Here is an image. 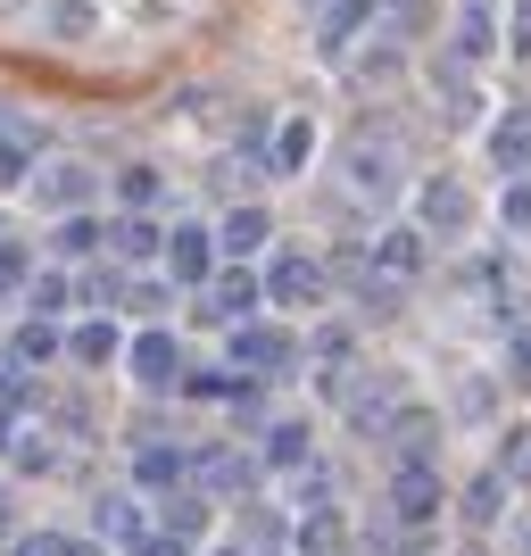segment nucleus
<instances>
[{
	"mask_svg": "<svg viewBox=\"0 0 531 556\" xmlns=\"http://www.w3.org/2000/svg\"><path fill=\"white\" fill-rule=\"evenodd\" d=\"M250 307H257V275L232 257V275H216L208 291H200V325H241Z\"/></svg>",
	"mask_w": 531,
	"mask_h": 556,
	"instance_id": "obj_5",
	"label": "nucleus"
},
{
	"mask_svg": "<svg viewBox=\"0 0 531 556\" xmlns=\"http://www.w3.org/2000/svg\"><path fill=\"white\" fill-rule=\"evenodd\" d=\"M134 482H141V490H184V482H191V448H166V441H159V448H141Z\"/></svg>",
	"mask_w": 531,
	"mask_h": 556,
	"instance_id": "obj_17",
	"label": "nucleus"
},
{
	"mask_svg": "<svg viewBox=\"0 0 531 556\" xmlns=\"http://www.w3.org/2000/svg\"><path fill=\"white\" fill-rule=\"evenodd\" d=\"M498 507H507V482H498V473L465 482V523H473V532H490V523H498Z\"/></svg>",
	"mask_w": 531,
	"mask_h": 556,
	"instance_id": "obj_22",
	"label": "nucleus"
},
{
	"mask_svg": "<svg viewBox=\"0 0 531 556\" xmlns=\"http://www.w3.org/2000/svg\"><path fill=\"white\" fill-rule=\"evenodd\" d=\"M50 357H59V332H50L42 316H34V325L17 332V366H50Z\"/></svg>",
	"mask_w": 531,
	"mask_h": 556,
	"instance_id": "obj_27",
	"label": "nucleus"
},
{
	"mask_svg": "<svg viewBox=\"0 0 531 556\" xmlns=\"http://www.w3.org/2000/svg\"><path fill=\"white\" fill-rule=\"evenodd\" d=\"M191 490H200V498H250L257 457L250 448H200V457H191Z\"/></svg>",
	"mask_w": 531,
	"mask_h": 556,
	"instance_id": "obj_2",
	"label": "nucleus"
},
{
	"mask_svg": "<svg viewBox=\"0 0 531 556\" xmlns=\"http://www.w3.org/2000/svg\"><path fill=\"white\" fill-rule=\"evenodd\" d=\"M59 349H67L75 366H109V357H116L125 341H116V325H100V316H92V325H75V332H67Z\"/></svg>",
	"mask_w": 531,
	"mask_h": 556,
	"instance_id": "obj_19",
	"label": "nucleus"
},
{
	"mask_svg": "<svg viewBox=\"0 0 531 556\" xmlns=\"http://www.w3.org/2000/svg\"><path fill=\"white\" fill-rule=\"evenodd\" d=\"M116 191H125L134 208H150V200H159V175H150V166H125V175H116Z\"/></svg>",
	"mask_w": 531,
	"mask_h": 556,
	"instance_id": "obj_33",
	"label": "nucleus"
},
{
	"mask_svg": "<svg viewBox=\"0 0 531 556\" xmlns=\"http://www.w3.org/2000/svg\"><path fill=\"white\" fill-rule=\"evenodd\" d=\"M25 175H34V134H17V125H9V134H0V191H17Z\"/></svg>",
	"mask_w": 531,
	"mask_h": 556,
	"instance_id": "obj_23",
	"label": "nucleus"
},
{
	"mask_svg": "<svg viewBox=\"0 0 531 556\" xmlns=\"http://www.w3.org/2000/svg\"><path fill=\"white\" fill-rule=\"evenodd\" d=\"M498 50V25H490V0H465L457 17V59H490Z\"/></svg>",
	"mask_w": 531,
	"mask_h": 556,
	"instance_id": "obj_20",
	"label": "nucleus"
},
{
	"mask_svg": "<svg viewBox=\"0 0 531 556\" xmlns=\"http://www.w3.org/2000/svg\"><path fill=\"white\" fill-rule=\"evenodd\" d=\"M366 17H374V0H316V50H324V59H341Z\"/></svg>",
	"mask_w": 531,
	"mask_h": 556,
	"instance_id": "obj_7",
	"label": "nucleus"
},
{
	"mask_svg": "<svg viewBox=\"0 0 531 556\" xmlns=\"http://www.w3.org/2000/svg\"><path fill=\"white\" fill-rule=\"evenodd\" d=\"M59 250H67V257L100 250V225H92V216H67V225H59Z\"/></svg>",
	"mask_w": 531,
	"mask_h": 556,
	"instance_id": "obj_32",
	"label": "nucleus"
},
{
	"mask_svg": "<svg viewBox=\"0 0 531 556\" xmlns=\"http://www.w3.org/2000/svg\"><path fill=\"white\" fill-rule=\"evenodd\" d=\"M125 357H134V374L150 382V391H166V382H184V349H175V332H141V341L125 349Z\"/></svg>",
	"mask_w": 531,
	"mask_h": 556,
	"instance_id": "obj_9",
	"label": "nucleus"
},
{
	"mask_svg": "<svg viewBox=\"0 0 531 556\" xmlns=\"http://www.w3.org/2000/svg\"><path fill=\"white\" fill-rule=\"evenodd\" d=\"M225 556H241V548H225Z\"/></svg>",
	"mask_w": 531,
	"mask_h": 556,
	"instance_id": "obj_42",
	"label": "nucleus"
},
{
	"mask_svg": "<svg viewBox=\"0 0 531 556\" xmlns=\"http://www.w3.org/2000/svg\"><path fill=\"white\" fill-rule=\"evenodd\" d=\"M465 225H473V191L457 175H432L416 191V232H465Z\"/></svg>",
	"mask_w": 531,
	"mask_h": 556,
	"instance_id": "obj_4",
	"label": "nucleus"
},
{
	"mask_svg": "<svg viewBox=\"0 0 531 556\" xmlns=\"http://www.w3.org/2000/svg\"><path fill=\"white\" fill-rule=\"evenodd\" d=\"M232 366L282 374V366H291V332H282V325H250V316H241V325H232Z\"/></svg>",
	"mask_w": 531,
	"mask_h": 556,
	"instance_id": "obj_6",
	"label": "nucleus"
},
{
	"mask_svg": "<svg viewBox=\"0 0 531 556\" xmlns=\"http://www.w3.org/2000/svg\"><path fill=\"white\" fill-rule=\"evenodd\" d=\"M349 184L357 191H391V159H382V150H357V159H349Z\"/></svg>",
	"mask_w": 531,
	"mask_h": 556,
	"instance_id": "obj_29",
	"label": "nucleus"
},
{
	"mask_svg": "<svg viewBox=\"0 0 531 556\" xmlns=\"http://www.w3.org/2000/svg\"><path fill=\"white\" fill-rule=\"evenodd\" d=\"M125 556H175V540H166V532H150V523H141V532L125 540Z\"/></svg>",
	"mask_w": 531,
	"mask_h": 556,
	"instance_id": "obj_36",
	"label": "nucleus"
},
{
	"mask_svg": "<svg viewBox=\"0 0 531 556\" xmlns=\"http://www.w3.org/2000/svg\"><path fill=\"white\" fill-rule=\"evenodd\" d=\"M266 232H275V216H266V208H232L225 225H216V250L250 257V250H266Z\"/></svg>",
	"mask_w": 531,
	"mask_h": 556,
	"instance_id": "obj_16",
	"label": "nucleus"
},
{
	"mask_svg": "<svg viewBox=\"0 0 531 556\" xmlns=\"http://www.w3.org/2000/svg\"><path fill=\"white\" fill-rule=\"evenodd\" d=\"M391 515H399V523H416V532L440 515V465H432V457H399V473H391Z\"/></svg>",
	"mask_w": 531,
	"mask_h": 556,
	"instance_id": "obj_3",
	"label": "nucleus"
},
{
	"mask_svg": "<svg viewBox=\"0 0 531 556\" xmlns=\"http://www.w3.org/2000/svg\"><path fill=\"white\" fill-rule=\"evenodd\" d=\"M507 540H515V556H531V515H515V532H507Z\"/></svg>",
	"mask_w": 531,
	"mask_h": 556,
	"instance_id": "obj_41",
	"label": "nucleus"
},
{
	"mask_svg": "<svg viewBox=\"0 0 531 556\" xmlns=\"http://www.w3.org/2000/svg\"><path fill=\"white\" fill-rule=\"evenodd\" d=\"M440 100H448V116H473V84L457 67H440Z\"/></svg>",
	"mask_w": 531,
	"mask_h": 556,
	"instance_id": "obj_34",
	"label": "nucleus"
},
{
	"mask_svg": "<svg viewBox=\"0 0 531 556\" xmlns=\"http://www.w3.org/2000/svg\"><path fill=\"white\" fill-rule=\"evenodd\" d=\"M515 50L531 59V0H515Z\"/></svg>",
	"mask_w": 531,
	"mask_h": 556,
	"instance_id": "obj_39",
	"label": "nucleus"
},
{
	"mask_svg": "<svg viewBox=\"0 0 531 556\" xmlns=\"http://www.w3.org/2000/svg\"><path fill=\"white\" fill-rule=\"evenodd\" d=\"M67 300H75V282H67V275H42V282H34V316H59Z\"/></svg>",
	"mask_w": 531,
	"mask_h": 556,
	"instance_id": "obj_31",
	"label": "nucleus"
},
{
	"mask_svg": "<svg viewBox=\"0 0 531 556\" xmlns=\"http://www.w3.org/2000/svg\"><path fill=\"white\" fill-rule=\"evenodd\" d=\"M324 291H332V275H324V257L307 250H282L266 275H257V300H275V307H324Z\"/></svg>",
	"mask_w": 531,
	"mask_h": 556,
	"instance_id": "obj_1",
	"label": "nucleus"
},
{
	"mask_svg": "<svg viewBox=\"0 0 531 556\" xmlns=\"http://www.w3.org/2000/svg\"><path fill=\"white\" fill-rule=\"evenodd\" d=\"M159 532L166 540H175V548H191V540H200V532H208V498H200V490H166V515H159Z\"/></svg>",
	"mask_w": 531,
	"mask_h": 556,
	"instance_id": "obj_13",
	"label": "nucleus"
},
{
	"mask_svg": "<svg viewBox=\"0 0 531 556\" xmlns=\"http://www.w3.org/2000/svg\"><path fill=\"white\" fill-rule=\"evenodd\" d=\"M159 250H166V275H175V282H208V257H216V241H208L200 225H175V232L159 241Z\"/></svg>",
	"mask_w": 531,
	"mask_h": 556,
	"instance_id": "obj_10",
	"label": "nucleus"
},
{
	"mask_svg": "<svg viewBox=\"0 0 531 556\" xmlns=\"http://www.w3.org/2000/svg\"><path fill=\"white\" fill-rule=\"evenodd\" d=\"M42 17H50V42H92V9H84V0H59V9H42Z\"/></svg>",
	"mask_w": 531,
	"mask_h": 556,
	"instance_id": "obj_25",
	"label": "nucleus"
},
{
	"mask_svg": "<svg viewBox=\"0 0 531 556\" xmlns=\"http://www.w3.org/2000/svg\"><path fill=\"white\" fill-rule=\"evenodd\" d=\"M291 548H300V556H341V548H349V523H341V515H332V507L316 498V507L300 515V532H291Z\"/></svg>",
	"mask_w": 531,
	"mask_h": 556,
	"instance_id": "obj_14",
	"label": "nucleus"
},
{
	"mask_svg": "<svg viewBox=\"0 0 531 556\" xmlns=\"http://www.w3.org/2000/svg\"><path fill=\"white\" fill-rule=\"evenodd\" d=\"M307 159H316V125H307V116H282L275 150H266V175H307Z\"/></svg>",
	"mask_w": 531,
	"mask_h": 556,
	"instance_id": "obj_15",
	"label": "nucleus"
},
{
	"mask_svg": "<svg viewBox=\"0 0 531 556\" xmlns=\"http://www.w3.org/2000/svg\"><path fill=\"white\" fill-rule=\"evenodd\" d=\"M266 457L275 465H307V424H275V432H266Z\"/></svg>",
	"mask_w": 531,
	"mask_h": 556,
	"instance_id": "obj_28",
	"label": "nucleus"
},
{
	"mask_svg": "<svg viewBox=\"0 0 531 556\" xmlns=\"http://www.w3.org/2000/svg\"><path fill=\"white\" fill-rule=\"evenodd\" d=\"M382 441H391L399 457H432L440 448V416L432 407H391V416H382Z\"/></svg>",
	"mask_w": 531,
	"mask_h": 556,
	"instance_id": "obj_8",
	"label": "nucleus"
},
{
	"mask_svg": "<svg viewBox=\"0 0 531 556\" xmlns=\"http://www.w3.org/2000/svg\"><path fill=\"white\" fill-rule=\"evenodd\" d=\"M9 282H25V250L17 241H0V291H9Z\"/></svg>",
	"mask_w": 531,
	"mask_h": 556,
	"instance_id": "obj_38",
	"label": "nucleus"
},
{
	"mask_svg": "<svg viewBox=\"0 0 531 556\" xmlns=\"http://www.w3.org/2000/svg\"><path fill=\"white\" fill-rule=\"evenodd\" d=\"M109 232H116V257H159V241H166L150 216H116Z\"/></svg>",
	"mask_w": 531,
	"mask_h": 556,
	"instance_id": "obj_24",
	"label": "nucleus"
},
{
	"mask_svg": "<svg viewBox=\"0 0 531 556\" xmlns=\"http://www.w3.org/2000/svg\"><path fill=\"white\" fill-rule=\"evenodd\" d=\"M50 556H109L100 540H50Z\"/></svg>",
	"mask_w": 531,
	"mask_h": 556,
	"instance_id": "obj_40",
	"label": "nucleus"
},
{
	"mask_svg": "<svg viewBox=\"0 0 531 556\" xmlns=\"http://www.w3.org/2000/svg\"><path fill=\"white\" fill-rule=\"evenodd\" d=\"M498 482H531V424H515L498 441Z\"/></svg>",
	"mask_w": 531,
	"mask_h": 556,
	"instance_id": "obj_26",
	"label": "nucleus"
},
{
	"mask_svg": "<svg viewBox=\"0 0 531 556\" xmlns=\"http://www.w3.org/2000/svg\"><path fill=\"white\" fill-rule=\"evenodd\" d=\"M374 275H391V282H416L423 275V232L416 225H399V232H382L374 241V257H366Z\"/></svg>",
	"mask_w": 531,
	"mask_h": 556,
	"instance_id": "obj_11",
	"label": "nucleus"
},
{
	"mask_svg": "<svg viewBox=\"0 0 531 556\" xmlns=\"http://www.w3.org/2000/svg\"><path fill=\"white\" fill-rule=\"evenodd\" d=\"M50 465H59L50 441H17V473H50Z\"/></svg>",
	"mask_w": 531,
	"mask_h": 556,
	"instance_id": "obj_35",
	"label": "nucleus"
},
{
	"mask_svg": "<svg viewBox=\"0 0 531 556\" xmlns=\"http://www.w3.org/2000/svg\"><path fill=\"white\" fill-rule=\"evenodd\" d=\"M92 523H100V540H116V548H125V540L141 532V507H134V498H125V490H109V498H100V507H92Z\"/></svg>",
	"mask_w": 531,
	"mask_h": 556,
	"instance_id": "obj_21",
	"label": "nucleus"
},
{
	"mask_svg": "<svg viewBox=\"0 0 531 556\" xmlns=\"http://www.w3.org/2000/svg\"><path fill=\"white\" fill-rule=\"evenodd\" d=\"M25 184L42 191V208H75V200H92V166H50V175H25Z\"/></svg>",
	"mask_w": 531,
	"mask_h": 556,
	"instance_id": "obj_18",
	"label": "nucleus"
},
{
	"mask_svg": "<svg viewBox=\"0 0 531 556\" xmlns=\"http://www.w3.org/2000/svg\"><path fill=\"white\" fill-rule=\"evenodd\" d=\"M498 216H507V232H523V241H531V184H523V175H515V184H507V200H498Z\"/></svg>",
	"mask_w": 531,
	"mask_h": 556,
	"instance_id": "obj_30",
	"label": "nucleus"
},
{
	"mask_svg": "<svg viewBox=\"0 0 531 556\" xmlns=\"http://www.w3.org/2000/svg\"><path fill=\"white\" fill-rule=\"evenodd\" d=\"M490 159L507 166V175H531V109H507L490 125Z\"/></svg>",
	"mask_w": 531,
	"mask_h": 556,
	"instance_id": "obj_12",
	"label": "nucleus"
},
{
	"mask_svg": "<svg viewBox=\"0 0 531 556\" xmlns=\"http://www.w3.org/2000/svg\"><path fill=\"white\" fill-rule=\"evenodd\" d=\"M507 374H515V382H531V325L507 341Z\"/></svg>",
	"mask_w": 531,
	"mask_h": 556,
	"instance_id": "obj_37",
	"label": "nucleus"
}]
</instances>
